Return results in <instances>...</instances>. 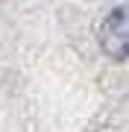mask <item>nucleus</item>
<instances>
[{
    "label": "nucleus",
    "instance_id": "f257e3e1",
    "mask_svg": "<svg viewBox=\"0 0 129 132\" xmlns=\"http://www.w3.org/2000/svg\"><path fill=\"white\" fill-rule=\"evenodd\" d=\"M100 47L115 59H129V6L109 12L100 24Z\"/></svg>",
    "mask_w": 129,
    "mask_h": 132
}]
</instances>
